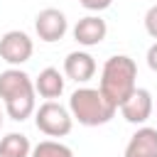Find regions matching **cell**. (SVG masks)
I'll return each instance as SVG.
<instances>
[{"label": "cell", "mask_w": 157, "mask_h": 157, "mask_svg": "<svg viewBox=\"0 0 157 157\" xmlns=\"http://www.w3.org/2000/svg\"><path fill=\"white\" fill-rule=\"evenodd\" d=\"M152 110H155V98H152V93L147 88H135L120 105L123 118L128 123H132V125H145L150 120Z\"/></svg>", "instance_id": "cell-7"}, {"label": "cell", "mask_w": 157, "mask_h": 157, "mask_svg": "<svg viewBox=\"0 0 157 157\" xmlns=\"http://www.w3.org/2000/svg\"><path fill=\"white\" fill-rule=\"evenodd\" d=\"M0 130H2V110H0Z\"/></svg>", "instance_id": "cell-17"}, {"label": "cell", "mask_w": 157, "mask_h": 157, "mask_svg": "<svg viewBox=\"0 0 157 157\" xmlns=\"http://www.w3.org/2000/svg\"><path fill=\"white\" fill-rule=\"evenodd\" d=\"M34 125L47 137H66L71 132V128H74V118H71L69 108H64L61 103L44 101L34 110Z\"/></svg>", "instance_id": "cell-4"}, {"label": "cell", "mask_w": 157, "mask_h": 157, "mask_svg": "<svg viewBox=\"0 0 157 157\" xmlns=\"http://www.w3.org/2000/svg\"><path fill=\"white\" fill-rule=\"evenodd\" d=\"M64 83H66L64 74H61L59 69H54V66H47V69H42L39 76L34 78V91H37L42 98H47V101H56V98L64 93Z\"/></svg>", "instance_id": "cell-11"}, {"label": "cell", "mask_w": 157, "mask_h": 157, "mask_svg": "<svg viewBox=\"0 0 157 157\" xmlns=\"http://www.w3.org/2000/svg\"><path fill=\"white\" fill-rule=\"evenodd\" d=\"M105 34H108V25L98 15H86V17H81L74 25V39L81 47H96V44H101L105 39Z\"/></svg>", "instance_id": "cell-8"}, {"label": "cell", "mask_w": 157, "mask_h": 157, "mask_svg": "<svg viewBox=\"0 0 157 157\" xmlns=\"http://www.w3.org/2000/svg\"><path fill=\"white\" fill-rule=\"evenodd\" d=\"M32 52H34V42L22 29H10L0 37V59L10 66H20L29 61Z\"/></svg>", "instance_id": "cell-5"}, {"label": "cell", "mask_w": 157, "mask_h": 157, "mask_svg": "<svg viewBox=\"0 0 157 157\" xmlns=\"http://www.w3.org/2000/svg\"><path fill=\"white\" fill-rule=\"evenodd\" d=\"M115 110L118 108L98 88L81 86L69 98V113H71V118L78 120V125H86V128H98V125L110 123L115 118Z\"/></svg>", "instance_id": "cell-3"}, {"label": "cell", "mask_w": 157, "mask_h": 157, "mask_svg": "<svg viewBox=\"0 0 157 157\" xmlns=\"http://www.w3.org/2000/svg\"><path fill=\"white\" fill-rule=\"evenodd\" d=\"M135 78H137V64H135V59H130L128 54H115V56L105 59V64H103L98 91L115 108H120L123 101L137 88Z\"/></svg>", "instance_id": "cell-2"}, {"label": "cell", "mask_w": 157, "mask_h": 157, "mask_svg": "<svg viewBox=\"0 0 157 157\" xmlns=\"http://www.w3.org/2000/svg\"><path fill=\"white\" fill-rule=\"evenodd\" d=\"M64 74L76 83H86L96 74V59L88 52H71L64 59Z\"/></svg>", "instance_id": "cell-10"}, {"label": "cell", "mask_w": 157, "mask_h": 157, "mask_svg": "<svg viewBox=\"0 0 157 157\" xmlns=\"http://www.w3.org/2000/svg\"><path fill=\"white\" fill-rule=\"evenodd\" d=\"M32 145L29 137L22 132H7L0 137V157H29Z\"/></svg>", "instance_id": "cell-12"}, {"label": "cell", "mask_w": 157, "mask_h": 157, "mask_svg": "<svg viewBox=\"0 0 157 157\" xmlns=\"http://www.w3.org/2000/svg\"><path fill=\"white\" fill-rule=\"evenodd\" d=\"M145 29L152 39H157V5H152L147 12H145Z\"/></svg>", "instance_id": "cell-14"}, {"label": "cell", "mask_w": 157, "mask_h": 157, "mask_svg": "<svg viewBox=\"0 0 157 157\" xmlns=\"http://www.w3.org/2000/svg\"><path fill=\"white\" fill-rule=\"evenodd\" d=\"M145 59H147V66H150V69L157 74V42H155V44L147 49V56H145Z\"/></svg>", "instance_id": "cell-16"}, {"label": "cell", "mask_w": 157, "mask_h": 157, "mask_svg": "<svg viewBox=\"0 0 157 157\" xmlns=\"http://www.w3.org/2000/svg\"><path fill=\"white\" fill-rule=\"evenodd\" d=\"M123 157H157V130L147 125L137 128L130 135Z\"/></svg>", "instance_id": "cell-9"}, {"label": "cell", "mask_w": 157, "mask_h": 157, "mask_svg": "<svg viewBox=\"0 0 157 157\" xmlns=\"http://www.w3.org/2000/svg\"><path fill=\"white\" fill-rule=\"evenodd\" d=\"M29 157H74V150L59 140H42L32 147Z\"/></svg>", "instance_id": "cell-13"}, {"label": "cell", "mask_w": 157, "mask_h": 157, "mask_svg": "<svg viewBox=\"0 0 157 157\" xmlns=\"http://www.w3.org/2000/svg\"><path fill=\"white\" fill-rule=\"evenodd\" d=\"M0 101L5 103V113L22 123L37 110V91L34 81L29 78L27 71L20 66H10L0 74Z\"/></svg>", "instance_id": "cell-1"}, {"label": "cell", "mask_w": 157, "mask_h": 157, "mask_svg": "<svg viewBox=\"0 0 157 157\" xmlns=\"http://www.w3.org/2000/svg\"><path fill=\"white\" fill-rule=\"evenodd\" d=\"M66 29H69V20H66V15H64L61 10H56V7H44V10L37 12V17H34V32H37V37H39L42 42H47V44H54V42L64 39Z\"/></svg>", "instance_id": "cell-6"}, {"label": "cell", "mask_w": 157, "mask_h": 157, "mask_svg": "<svg viewBox=\"0 0 157 157\" xmlns=\"http://www.w3.org/2000/svg\"><path fill=\"white\" fill-rule=\"evenodd\" d=\"M86 10H91V12H101V10H105V7H110L113 5V0H78Z\"/></svg>", "instance_id": "cell-15"}]
</instances>
